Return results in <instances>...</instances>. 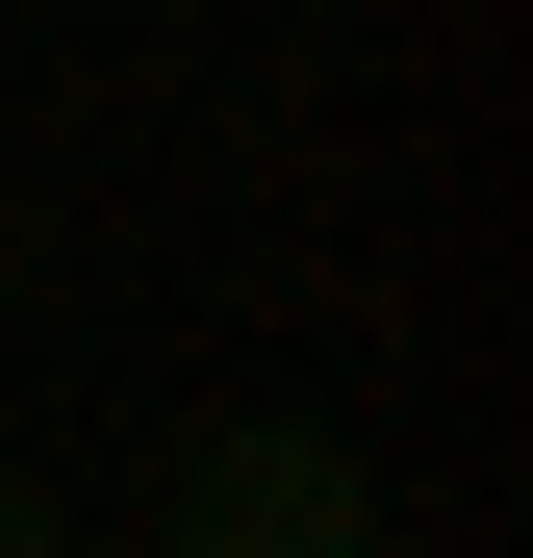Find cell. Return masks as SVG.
I'll list each match as a JSON object with an SVG mask.
<instances>
[{"label":"cell","mask_w":533,"mask_h":558,"mask_svg":"<svg viewBox=\"0 0 533 558\" xmlns=\"http://www.w3.org/2000/svg\"><path fill=\"white\" fill-rule=\"evenodd\" d=\"M153 558H381V483H355V432L229 407L204 457H178V533H153Z\"/></svg>","instance_id":"6da1fadb"},{"label":"cell","mask_w":533,"mask_h":558,"mask_svg":"<svg viewBox=\"0 0 533 558\" xmlns=\"http://www.w3.org/2000/svg\"><path fill=\"white\" fill-rule=\"evenodd\" d=\"M0 558H76V533H51V508H26V483H0Z\"/></svg>","instance_id":"7a4b0ae2"}]
</instances>
